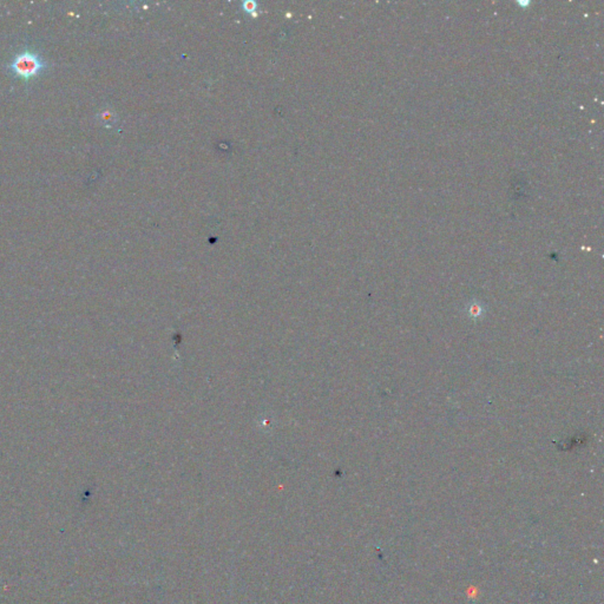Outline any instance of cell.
<instances>
[{"label":"cell","instance_id":"obj_1","mask_svg":"<svg viewBox=\"0 0 604 604\" xmlns=\"http://www.w3.org/2000/svg\"><path fill=\"white\" fill-rule=\"evenodd\" d=\"M47 67V63L42 57L32 51L26 50L14 57L10 63L9 70L13 75L27 80L42 73Z\"/></svg>","mask_w":604,"mask_h":604}]
</instances>
